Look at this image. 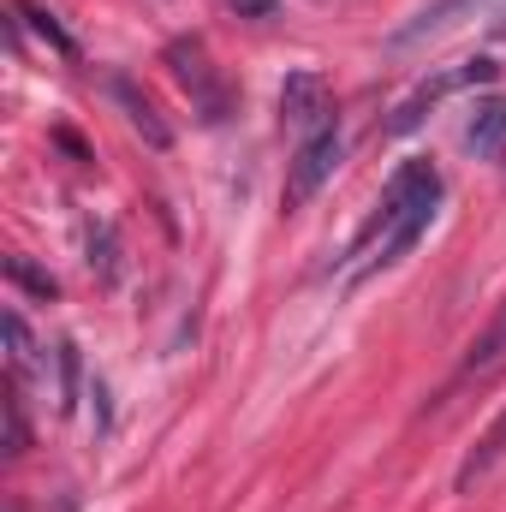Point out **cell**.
<instances>
[{
    "instance_id": "1",
    "label": "cell",
    "mask_w": 506,
    "mask_h": 512,
    "mask_svg": "<svg viewBox=\"0 0 506 512\" xmlns=\"http://www.w3.org/2000/svg\"><path fill=\"white\" fill-rule=\"evenodd\" d=\"M441 197H447L441 167H435L429 155H405V161L387 173L370 221H364L358 239L346 245V262H340L346 286H364V280L387 274L393 262H405V256L417 251V239H423V233L435 227V215H441Z\"/></svg>"
},
{
    "instance_id": "2",
    "label": "cell",
    "mask_w": 506,
    "mask_h": 512,
    "mask_svg": "<svg viewBox=\"0 0 506 512\" xmlns=\"http://www.w3.org/2000/svg\"><path fill=\"white\" fill-rule=\"evenodd\" d=\"M161 66H167L173 84L191 96V114H197L203 126H227V114H233V84H227V72L215 66V54H209L203 36H173V42L161 48Z\"/></svg>"
},
{
    "instance_id": "3",
    "label": "cell",
    "mask_w": 506,
    "mask_h": 512,
    "mask_svg": "<svg viewBox=\"0 0 506 512\" xmlns=\"http://www.w3.org/2000/svg\"><path fill=\"white\" fill-rule=\"evenodd\" d=\"M501 78V66L489 60V54H471V60H453V66H441V72H429V78H417L405 96H399V108H393V120H387V137H411V131L423 126L447 96H459V90H483V84H495Z\"/></svg>"
},
{
    "instance_id": "4",
    "label": "cell",
    "mask_w": 506,
    "mask_h": 512,
    "mask_svg": "<svg viewBox=\"0 0 506 512\" xmlns=\"http://www.w3.org/2000/svg\"><path fill=\"white\" fill-rule=\"evenodd\" d=\"M340 155H346V126H340V120H328L322 131H310V137L292 149V161H286V185H280L286 215H292V209H304V203L334 179Z\"/></svg>"
},
{
    "instance_id": "5",
    "label": "cell",
    "mask_w": 506,
    "mask_h": 512,
    "mask_svg": "<svg viewBox=\"0 0 506 512\" xmlns=\"http://www.w3.org/2000/svg\"><path fill=\"white\" fill-rule=\"evenodd\" d=\"M489 18H506V0H429L387 36V48H417V42H435V36H453L465 24H489Z\"/></svg>"
},
{
    "instance_id": "6",
    "label": "cell",
    "mask_w": 506,
    "mask_h": 512,
    "mask_svg": "<svg viewBox=\"0 0 506 512\" xmlns=\"http://www.w3.org/2000/svg\"><path fill=\"white\" fill-rule=\"evenodd\" d=\"M328 120H340L328 78H322V72H310V66L286 72V84H280V126H286L292 137H298V143H304L310 131H322Z\"/></svg>"
},
{
    "instance_id": "7",
    "label": "cell",
    "mask_w": 506,
    "mask_h": 512,
    "mask_svg": "<svg viewBox=\"0 0 506 512\" xmlns=\"http://www.w3.org/2000/svg\"><path fill=\"white\" fill-rule=\"evenodd\" d=\"M108 96L120 102V114L131 120V131H137L149 149H173V126H167V120H161V108H155V102L137 90V78L114 72V78H108Z\"/></svg>"
},
{
    "instance_id": "8",
    "label": "cell",
    "mask_w": 506,
    "mask_h": 512,
    "mask_svg": "<svg viewBox=\"0 0 506 512\" xmlns=\"http://www.w3.org/2000/svg\"><path fill=\"white\" fill-rule=\"evenodd\" d=\"M465 149L477 161H501L506 155V96H483L465 120Z\"/></svg>"
},
{
    "instance_id": "9",
    "label": "cell",
    "mask_w": 506,
    "mask_h": 512,
    "mask_svg": "<svg viewBox=\"0 0 506 512\" xmlns=\"http://www.w3.org/2000/svg\"><path fill=\"white\" fill-rule=\"evenodd\" d=\"M501 459H506V411L489 423V429H483V435H477V447L459 459V477H453V489H459V495H471L483 477H495V465H501Z\"/></svg>"
},
{
    "instance_id": "10",
    "label": "cell",
    "mask_w": 506,
    "mask_h": 512,
    "mask_svg": "<svg viewBox=\"0 0 506 512\" xmlns=\"http://www.w3.org/2000/svg\"><path fill=\"white\" fill-rule=\"evenodd\" d=\"M501 364H506V304L495 310V322L465 346V358H459L453 382H477V376H489V370H501Z\"/></svg>"
},
{
    "instance_id": "11",
    "label": "cell",
    "mask_w": 506,
    "mask_h": 512,
    "mask_svg": "<svg viewBox=\"0 0 506 512\" xmlns=\"http://www.w3.org/2000/svg\"><path fill=\"white\" fill-rule=\"evenodd\" d=\"M18 18H24V24H30V30H36V36H42V42H48L54 54H66V60L78 54V42H72V36H66L60 24H54V12H42V6H30V0H18Z\"/></svg>"
},
{
    "instance_id": "12",
    "label": "cell",
    "mask_w": 506,
    "mask_h": 512,
    "mask_svg": "<svg viewBox=\"0 0 506 512\" xmlns=\"http://www.w3.org/2000/svg\"><path fill=\"white\" fill-rule=\"evenodd\" d=\"M6 280L24 286V292H36V298H60V280L48 268H36L30 256H6Z\"/></svg>"
},
{
    "instance_id": "13",
    "label": "cell",
    "mask_w": 506,
    "mask_h": 512,
    "mask_svg": "<svg viewBox=\"0 0 506 512\" xmlns=\"http://www.w3.org/2000/svg\"><path fill=\"white\" fill-rule=\"evenodd\" d=\"M30 447V435H24V399H18V382H12V393H6V453L18 459Z\"/></svg>"
},
{
    "instance_id": "14",
    "label": "cell",
    "mask_w": 506,
    "mask_h": 512,
    "mask_svg": "<svg viewBox=\"0 0 506 512\" xmlns=\"http://www.w3.org/2000/svg\"><path fill=\"white\" fill-rule=\"evenodd\" d=\"M6 340H12V376H24V364H30V334H24V316H18V310H6Z\"/></svg>"
},
{
    "instance_id": "15",
    "label": "cell",
    "mask_w": 506,
    "mask_h": 512,
    "mask_svg": "<svg viewBox=\"0 0 506 512\" xmlns=\"http://www.w3.org/2000/svg\"><path fill=\"white\" fill-rule=\"evenodd\" d=\"M227 6H233L239 18H274V12H280V0H227Z\"/></svg>"
}]
</instances>
